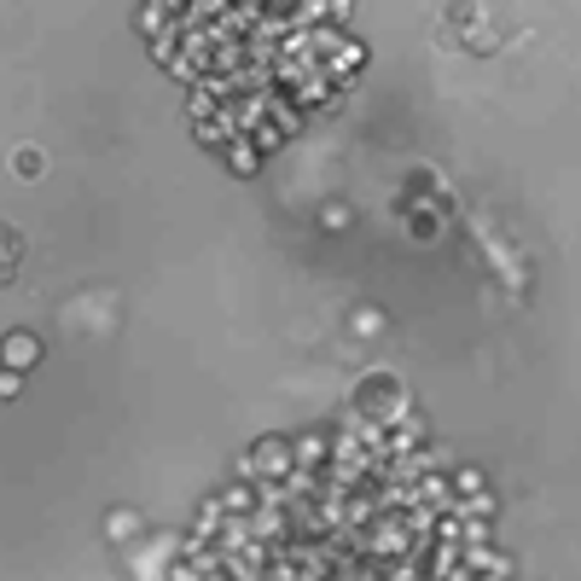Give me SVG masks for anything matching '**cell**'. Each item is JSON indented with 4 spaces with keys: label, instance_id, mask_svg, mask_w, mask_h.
Returning a JSON list of instances; mask_svg holds the SVG:
<instances>
[{
    "label": "cell",
    "instance_id": "obj_1",
    "mask_svg": "<svg viewBox=\"0 0 581 581\" xmlns=\"http://www.w3.org/2000/svg\"><path fill=\"white\" fill-rule=\"evenodd\" d=\"M7 361H35V343H30V338H18V343H7Z\"/></svg>",
    "mask_w": 581,
    "mask_h": 581
}]
</instances>
